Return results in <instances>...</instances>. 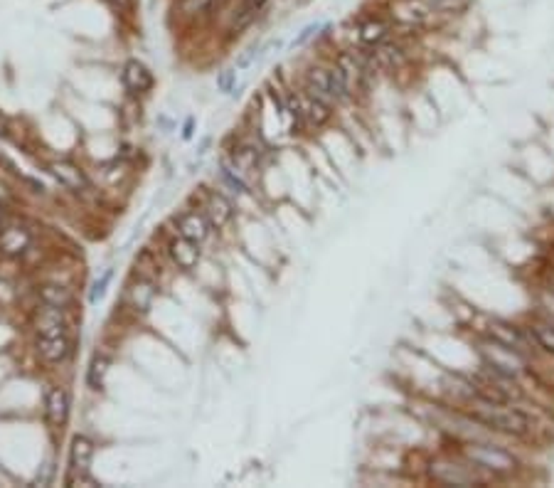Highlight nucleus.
Segmentation results:
<instances>
[{"mask_svg": "<svg viewBox=\"0 0 554 488\" xmlns=\"http://www.w3.org/2000/svg\"><path fill=\"white\" fill-rule=\"evenodd\" d=\"M168 254L180 269H195L197 261H200V244H195L192 239L177 234L175 239H170Z\"/></svg>", "mask_w": 554, "mask_h": 488, "instance_id": "obj_9", "label": "nucleus"}, {"mask_svg": "<svg viewBox=\"0 0 554 488\" xmlns=\"http://www.w3.org/2000/svg\"><path fill=\"white\" fill-rule=\"evenodd\" d=\"M182 136H185V138H190V136H192V119H187V121H185V131H182Z\"/></svg>", "mask_w": 554, "mask_h": 488, "instance_id": "obj_33", "label": "nucleus"}, {"mask_svg": "<svg viewBox=\"0 0 554 488\" xmlns=\"http://www.w3.org/2000/svg\"><path fill=\"white\" fill-rule=\"evenodd\" d=\"M153 296H155V284L148 281V279H138V281L128 289V301H131L133 311H141V313H146L150 308Z\"/></svg>", "mask_w": 554, "mask_h": 488, "instance_id": "obj_18", "label": "nucleus"}, {"mask_svg": "<svg viewBox=\"0 0 554 488\" xmlns=\"http://www.w3.org/2000/svg\"><path fill=\"white\" fill-rule=\"evenodd\" d=\"M37 338H55V336H67V318H64V308L57 306H42L37 311L35 318Z\"/></svg>", "mask_w": 554, "mask_h": 488, "instance_id": "obj_7", "label": "nucleus"}, {"mask_svg": "<svg viewBox=\"0 0 554 488\" xmlns=\"http://www.w3.org/2000/svg\"><path fill=\"white\" fill-rule=\"evenodd\" d=\"M530 336H532V341L537 343V348H542L545 353L554 355V323L540 321V323L530 326Z\"/></svg>", "mask_w": 554, "mask_h": 488, "instance_id": "obj_22", "label": "nucleus"}, {"mask_svg": "<svg viewBox=\"0 0 554 488\" xmlns=\"http://www.w3.org/2000/svg\"><path fill=\"white\" fill-rule=\"evenodd\" d=\"M209 229H212V224L207 222L202 212H185L177 217V232L182 237L192 239L195 244H202L209 237Z\"/></svg>", "mask_w": 554, "mask_h": 488, "instance_id": "obj_10", "label": "nucleus"}, {"mask_svg": "<svg viewBox=\"0 0 554 488\" xmlns=\"http://www.w3.org/2000/svg\"><path fill=\"white\" fill-rule=\"evenodd\" d=\"M72 351V343L67 336H55V338H37V353L45 358L47 363H62Z\"/></svg>", "mask_w": 554, "mask_h": 488, "instance_id": "obj_15", "label": "nucleus"}, {"mask_svg": "<svg viewBox=\"0 0 554 488\" xmlns=\"http://www.w3.org/2000/svg\"><path fill=\"white\" fill-rule=\"evenodd\" d=\"M385 35H387V25L380 23V20L367 23L362 28V42H367V45H377V42L385 40Z\"/></svg>", "mask_w": 554, "mask_h": 488, "instance_id": "obj_25", "label": "nucleus"}, {"mask_svg": "<svg viewBox=\"0 0 554 488\" xmlns=\"http://www.w3.org/2000/svg\"><path fill=\"white\" fill-rule=\"evenodd\" d=\"M111 3H114L116 8H123V10H128V8H131V0H111Z\"/></svg>", "mask_w": 554, "mask_h": 488, "instance_id": "obj_32", "label": "nucleus"}, {"mask_svg": "<svg viewBox=\"0 0 554 488\" xmlns=\"http://www.w3.org/2000/svg\"><path fill=\"white\" fill-rule=\"evenodd\" d=\"M488 338H493V341L503 343V346L513 348V351L518 353H525L532 348V336L530 331L525 333V328H520V326L510 323V321H491V326H488Z\"/></svg>", "mask_w": 554, "mask_h": 488, "instance_id": "obj_6", "label": "nucleus"}, {"mask_svg": "<svg viewBox=\"0 0 554 488\" xmlns=\"http://www.w3.org/2000/svg\"><path fill=\"white\" fill-rule=\"evenodd\" d=\"M537 308H540L542 321L554 323V289H542L537 296Z\"/></svg>", "mask_w": 554, "mask_h": 488, "instance_id": "obj_24", "label": "nucleus"}, {"mask_svg": "<svg viewBox=\"0 0 554 488\" xmlns=\"http://www.w3.org/2000/svg\"><path fill=\"white\" fill-rule=\"evenodd\" d=\"M234 87H236V72H234V69H227V72H222L217 77V89H219V92L232 94Z\"/></svg>", "mask_w": 554, "mask_h": 488, "instance_id": "obj_29", "label": "nucleus"}, {"mask_svg": "<svg viewBox=\"0 0 554 488\" xmlns=\"http://www.w3.org/2000/svg\"><path fill=\"white\" fill-rule=\"evenodd\" d=\"M30 246V234L20 227H5L0 232V249L8 256H20L25 254Z\"/></svg>", "mask_w": 554, "mask_h": 488, "instance_id": "obj_17", "label": "nucleus"}, {"mask_svg": "<svg viewBox=\"0 0 554 488\" xmlns=\"http://www.w3.org/2000/svg\"><path fill=\"white\" fill-rule=\"evenodd\" d=\"M481 358H483V368L493 370V373L503 375L508 380H515V383H518V378L527 368L523 353L513 351V348L503 346V343L493 341V338H486L481 343Z\"/></svg>", "mask_w": 554, "mask_h": 488, "instance_id": "obj_3", "label": "nucleus"}, {"mask_svg": "<svg viewBox=\"0 0 554 488\" xmlns=\"http://www.w3.org/2000/svg\"><path fill=\"white\" fill-rule=\"evenodd\" d=\"M466 461H471L478 471H488L493 476H510L520 469V461L513 452H508L505 447L498 444H486V442H471L461 449Z\"/></svg>", "mask_w": 554, "mask_h": 488, "instance_id": "obj_2", "label": "nucleus"}, {"mask_svg": "<svg viewBox=\"0 0 554 488\" xmlns=\"http://www.w3.org/2000/svg\"><path fill=\"white\" fill-rule=\"evenodd\" d=\"M473 422L483 425L493 432L508 434V437H530L535 432V420L527 412L518 410L510 405H491V402H481V407L468 412Z\"/></svg>", "mask_w": 554, "mask_h": 488, "instance_id": "obj_1", "label": "nucleus"}, {"mask_svg": "<svg viewBox=\"0 0 554 488\" xmlns=\"http://www.w3.org/2000/svg\"><path fill=\"white\" fill-rule=\"evenodd\" d=\"M300 114H303V123L315 126V128L325 126V123L333 119L330 104L318 99V96H313V94H305L303 99H300Z\"/></svg>", "mask_w": 554, "mask_h": 488, "instance_id": "obj_12", "label": "nucleus"}, {"mask_svg": "<svg viewBox=\"0 0 554 488\" xmlns=\"http://www.w3.org/2000/svg\"><path fill=\"white\" fill-rule=\"evenodd\" d=\"M91 459H94V444L87 437H74L72 449H69V469L64 476V486H96V481L89 476Z\"/></svg>", "mask_w": 554, "mask_h": 488, "instance_id": "obj_4", "label": "nucleus"}, {"mask_svg": "<svg viewBox=\"0 0 554 488\" xmlns=\"http://www.w3.org/2000/svg\"><path fill=\"white\" fill-rule=\"evenodd\" d=\"M3 222H5V212H3V205H0V227H3Z\"/></svg>", "mask_w": 554, "mask_h": 488, "instance_id": "obj_34", "label": "nucleus"}, {"mask_svg": "<svg viewBox=\"0 0 554 488\" xmlns=\"http://www.w3.org/2000/svg\"><path fill=\"white\" fill-rule=\"evenodd\" d=\"M323 28H325V25H323V23H313V25H308V28H303V30H300V35L293 40V47H303L305 42L313 40V37L318 35V32H320Z\"/></svg>", "mask_w": 554, "mask_h": 488, "instance_id": "obj_30", "label": "nucleus"}, {"mask_svg": "<svg viewBox=\"0 0 554 488\" xmlns=\"http://www.w3.org/2000/svg\"><path fill=\"white\" fill-rule=\"evenodd\" d=\"M204 217H207V222L212 224V227L222 229L224 224L232 219V202L227 200L224 195H219V192H212V195L207 197V202H204Z\"/></svg>", "mask_w": 554, "mask_h": 488, "instance_id": "obj_14", "label": "nucleus"}, {"mask_svg": "<svg viewBox=\"0 0 554 488\" xmlns=\"http://www.w3.org/2000/svg\"><path fill=\"white\" fill-rule=\"evenodd\" d=\"M111 276H114V271L109 269V271H104V276H101V279H96V284L91 286V294H89V301H91V303H96L99 298H104L106 286H109Z\"/></svg>", "mask_w": 554, "mask_h": 488, "instance_id": "obj_28", "label": "nucleus"}, {"mask_svg": "<svg viewBox=\"0 0 554 488\" xmlns=\"http://www.w3.org/2000/svg\"><path fill=\"white\" fill-rule=\"evenodd\" d=\"M263 5H266V0H244V3L236 8V13L232 18V32H241L249 28V25L256 20V15L263 10Z\"/></svg>", "mask_w": 554, "mask_h": 488, "instance_id": "obj_19", "label": "nucleus"}, {"mask_svg": "<svg viewBox=\"0 0 554 488\" xmlns=\"http://www.w3.org/2000/svg\"><path fill=\"white\" fill-rule=\"evenodd\" d=\"M429 15H432V8H429V5H424L422 0H409V3H404V5H399V8H397V20H402V23H407V25L427 23Z\"/></svg>", "mask_w": 554, "mask_h": 488, "instance_id": "obj_20", "label": "nucleus"}, {"mask_svg": "<svg viewBox=\"0 0 554 488\" xmlns=\"http://www.w3.org/2000/svg\"><path fill=\"white\" fill-rule=\"evenodd\" d=\"M106 373H109V358H106V355H94V358H91L89 373H87V385L91 390H101V388H104Z\"/></svg>", "mask_w": 554, "mask_h": 488, "instance_id": "obj_23", "label": "nucleus"}, {"mask_svg": "<svg viewBox=\"0 0 554 488\" xmlns=\"http://www.w3.org/2000/svg\"><path fill=\"white\" fill-rule=\"evenodd\" d=\"M52 471H55V469H52V464H45V474H42V476H37V481H35V484L45 486V484H47V481H50Z\"/></svg>", "mask_w": 554, "mask_h": 488, "instance_id": "obj_31", "label": "nucleus"}, {"mask_svg": "<svg viewBox=\"0 0 554 488\" xmlns=\"http://www.w3.org/2000/svg\"><path fill=\"white\" fill-rule=\"evenodd\" d=\"M256 158H259L256 148H239L234 153V168H251V165H256Z\"/></svg>", "mask_w": 554, "mask_h": 488, "instance_id": "obj_27", "label": "nucleus"}, {"mask_svg": "<svg viewBox=\"0 0 554 488\" xmlns=\"http://www.w3.org/2000/svg\"><path fill=\"white\" fill-rule=\"evenodd\" d=\"M407 55L397 42H377L375 45V52H372V62L380 64L382 69H399L404 64Z\"/></svg>", "mask_w": 554, "mask_h": 488, "instance_id": "obj_16", "label": "nucleus"}, {"mask_svg": "<svg viewBox=\"0 0 554 488\" xmlns=\"http://www.w3.org/2000/svg\"><path fill=\"white\" fill-rule=\"evenodd\" d=\"M69 393L62 388H52L45 400V415L52 427H62L69 420Z\"/></svg>", "mask_w": 554, "mask_h": 488, "instance_id": "obj_11", "label": "nucleus"}, {"mask_svg": "<svg viewBox=\"0 0 554 488\" xmlns=\"http://www.w3.org/2000/svg\"><path fill=\"white\" fill-rule=\"evenodd\" d=\"M222 178L227 180L229 185L234 187V190H239V192H246L249 190V185L241 180V175L236 173V168L234 165H229V160H222Z\"/></svg>", "mask_w": 554, "mask_h": 488, "instance_id": "obj_26", "label": "nucleus"}, {"mask_svg": "<svg viewBox=\"0 0 554 488\" xmlns=\"http://www.w3.org/2000/svg\"><path fill=\"white\" fill-rule=\"evenodd\" d=\"M121 79H123V87H126L131 94H143L153 87V74H150V69L146 67V64L138 62V60L126 62Z\"/></svg>", "mask_w": 554, "mask_h": 488, "instance_id": "obj_8", "label": "nucleus"}, {"mask_svg": "<svg viewBox=\"0 0 554 488\" xmlns=\"http://www.w3.org/2000/svg\"><path fill=\"white\" fill-rule=\"evenodd\" d=\"M429 474H432L434 481H439V484H444V486H473V484L481 486L483 484V479L478 476V469L471 464V461L461 464V461L439 459L432 464Z\"/></svg>", "mask_w": 554, "mask_h": 488, "instance_id": "obj_5", "label": "nucleus"}, {"mask_svg": "<svg viewBox=\"0 0 554 488\" xmlns=\"http://www.w3.org/2000/svg\"><path fill=\"white\" fill-rule=\"evenodd\" d=\"M40 296H42V303L57 306V308H64V311H67V306L72 303V294H69V289L57 286V284H47V286H42Z\"/></svg>", "mask_w": 554, "mask_h": 488, "instance_id": "obj_21", "label": "nucleus"}, {"mask_svg": "<svg viewBox=\"0 0 554 488\" xmlns=\"http://www.w3.org/2000/svg\"><path fill=\"white\" fill-rule=\"evenodd\" d=\"M50 168H52V175H55L62 185H67L69 190L79 192V190H87L89 187V180H87V175H84V170L79 168V165L69 163V160H57V163H52Z\"/></svg>", "mask_w": 554, "mask_h": 488, "instance_id": "obj_13", "label": "nucleus"}]
</instances>
